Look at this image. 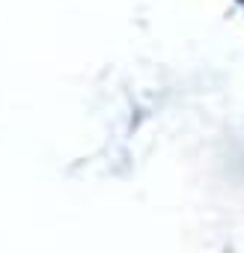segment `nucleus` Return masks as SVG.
<instances>
[]
</instances>
